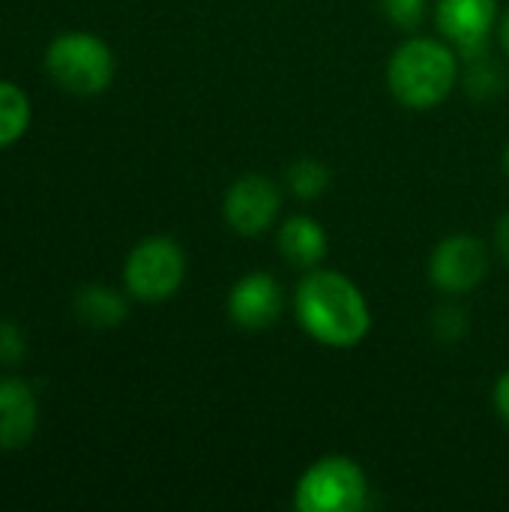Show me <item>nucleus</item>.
I'll use <instances>...</instances> for the list:
<instances>
[{
  "instance_id": "7ed1b4c3",
  "label": "nucleus",
  "mask_w": 509,
  "mask_h": 512,
  "mask_svg": "<svg viewBox=\"0 0 509 512\" xmlns=\"http://www.w3.org/2000/svg\"><path fill=\"white\" fill-rule=\"evenodd\" d=\"M45 69L57 87L75 96H96L111 87L117 60L111 45L87 30L57 33L45 48Z\"/></svg>"
},
{
  "instance_id": "6e6552de",
  "label": "nucleus",
  "mask_w": 509,
  "mask_h": 512,
  "mask_svg": "<svg viewBox=\"0 0 509 512\" xmlns=\"http://www.w3.org/2000/svg\"><path fill=\"white\" fill-rule=\"evenodd\" d=\"M438 30L462 57H483L498 21V0H441L435 9Z\"/></svg>"
},
{
  "instance_id": "2eb2a0df",
  "label": "nucleus",
  "mask_w": 509,
  "mask_h": 512,
  "mask_svg": "<svg viewBox=\"0 0 509 512\" xmlns=\"http://www.w3.org/2000/svg\"><path fill=\"white\" fill-rule=\"evenodd\" d=\"M381 12L402 30H417L426 18V0H381Z\"/></svg>"
},
{
  "instance_id": "f8f14e48",
  "label": "nucleus",
  "mask_w": 509,
  "mask_h": 512,
  "mask_svg": "<svg viewBox=\"0 0 509 512\" xmlns=\"http://www.w3.org/2000/svg\"><path fill=\"white\" fill-rule=\"evenodd\" d=\"M72 312L90 330H114L129 318V303L108 285H84L72 300Z\"/></svg>"
},
{
  "instance_id": "aec40b11",
  "label": "nucleus",
  "mask_w": 509,
  "mask_h": 512,
  "mask_svg": "<svg viewBox=\"0 0 509 512\" xmlns=\"http://www.w3.org/2000/svg\"><path fill=\"white\" fill-rule=\"evenodd\" d=\"M504 171H507V177H509V144H507V150H504Z\"/></svg>"
},
{
  "instance_id": "20e7f679",
  "label": "nucleus",
  "mask_w": 509,
  "mask_h": 512,
  "mask_svg": "<svg viewBox=\"0 0 509 512\" xmlns=\"http://www.w3.org/2000/svg\"><path fill=\"white\" fill-rule=\"evenodd\" d=\"M366 471L348 456H324L297 480L294 507L300 512H357L366 507Z\"/></svg>"
},
{
  "instance_id": "1a4fd4ad",
  "label": "nucleus",
  "mask_w": 509,
  "mask_h": 512,
  "mask_svg": "<svg viewBox=\"0 0 509 512\" xmlns=\"http://www.w3.org/2000/svg\"><path fill=\"white\" fill-rule=\"evenodd\" d=\"M285 312V291L276 276L255 270L243 276L228 294V318L240 330H267Z\"/></svg>"
},
{
  "instance_id": "9b49d317",
  "label": "nucleus",
  "mask_w": 509,
  "mask_h": 512,
  "mask_svg": "<svg viewBox=\"0 0 509 512\" xmlns=\"http://www.w3.org/2000/svg\"><path fill=\"white\" fill-rule=\"evenodd\" d=\"M279 252L300 270H315L327 255V231L312 216H291L279 228Z\"/></svg>"
},
{
  "instance_id": "ddd939ff",
  "label": "nucleus",
  "mask_w": 509,
  "mask_h": 512,
  "mask_svg": "<svg viewBox=\"0 0 509 512\" xmlns=\"http://www.w3.org/2000/svg\"><path fill=\"white\" fill-rule=\"evenodd\" d=\"M30 120H33V108L27 93L18 84L0 78V150L21 141L30 129Z\"/></svg>"
},
{
  "instance_id": "f03ea898",
  "label": "nucleus",
  "mask_w": 509,
  "mask_h": 512,
  "mask_svg": "<svg viewBox=\"0 0 509 512\" xmlns=\"http://www.w3.org/2000/svg\"><path fill=\"white\" fill-rule=\"evenodd\" d=\"M456 81H459L456 48L441 39L411 36L393 51L387 63L390 93L411 111L438 108L453 93Z\"/></svg>"
},
{
  "instance_id": "423d86ee",
  "label": "nucleus",
  "mask_w": 509,
  "mask_h": 512,
  "mask_svg": "<svg viewBox=\"0 0 509 512\" xmlns=\"http://www.w3.org/2000/svg\"><path fill=\"white\" fill-rule=\"evenodd\" d=\"M282 210V192L279 186L264 174H243L231 183L225 192V222L240 237H258L270 231Z\"/></svg>"
},
{
  "instance_id": "dca6fc26",
  "label": "nucleus",
  "mask_w": 509,
  "mask_h": 512,
  "mask_svg": "<svg viewBox=\"0 0 509 512\" xmlns=\"http://www.w3.org/2000/svg\"><path fill=\"white\" fill-rule=\"evenodd\" d=\"M27 357V339L18 324L0 318V366H18Z\"/></svg>"
},
{
  "instance_id": "0eeeda50",
  "label": "nucleus",
  "mask_w": 509,
  "mask_h": 512,
  "mask_svg": "<svg viewBox=\"0 0 509 512\" xmlns=\"http://www.w3.org/2000/svg\"><path fill=\"white\" fill-rule=\"evenodd\" d=\"M489 273V252L471 234H453L441 240L429 258V279L444 294H468Z\"/></svg>"
},
{
  "instance_id": "39448f33",
  "label": "nucleus",
  "mask_w": 509,
  "mask_h": 512,
  "mask_svg": "<svg viewBox=\"0 0 509 512\" xmlns=\"http://www.w3.org/2000/svg\"><path fill=\"white\" fill-rule=\"evenodd\" d=\"M186 279V255L171 237H147L126 255L123 282L126 294L138 303L171 300Z\"/></svg>"
},
{
  "instance_id": "4468645a",
  "label": "nucleus",
  "mask_w": 509,
  "mask_h": 512,
  "mask_svg": "<svg viewBox=\"0 0 509 512\" xmlns=\"http://www.w3.org/2000/svg\"><path fill=\"white\" fill-rule=\"evenodd\" d=\"M285 183L291 189L294 198L300 201H315L327 192L330 186V171L324 162L318 159H297L288 171H285Z\"/></svg>"
},
{
  "instance_id": "f3484780",
  "label": "nucleus",
  "mask_w": 509,
  "mask_h": 512,
  "mask_svg": "<svg viewBox=\"0 0 509 512\" xmlns=\"http://www.w3.org/2000/svg\"><path fill=\"white\" fill-rule=\"evenodd\" d=\"M495 408H498L501 420L509 426V369L498 378V384H495Z\"/></svg>"
},
{
  "instance_id": "6ab92c4d",
  "label": "nucleus",
  "mask_w": 509,
  "mask_h": 512,
  "mask_svg": "<svg viewBox=\"0 0 509 512\" xmlns=\"http://www.w3.org/2000/svg\"><path fill=\"white\" fill-rule=\"evenodd\" d=\"M501 42H504V48H507L509 54V9L507 15H504V21H501Z\"/></svg>"
},
{
  "instance_id": "9d476101",
  "label": "nucleus",
  "mask_w": 509,
  "mask_h": 512,
  "mask_svg": "<svg viewBox=\"0 0 509 512\" xmlns=\"http://www.w3.org/2000/svg\"><path fill=\"white\" fill-rule=\"evenodd\" d=\"M39 429V399L30 381L18 375L0 378V450H24Z\"/></svg>"
},
{
  "instance_id": "f257e3e1",
  "label": "nucleus",
  "mask_w": 509,
  "mask_h": 512,
  "mask_svg": "<svg viewBox=\"0 0 509 512\" xmlns=\"http://www.w3.org/2000/svg\"><path fill=\"white\" fill-rule=\"evenodd\" d=\"M300 327L327 348H357L372 330V309L363 291L336 270H306L294 294Z\"/></svg>"
},
{
  "instance_id": "a211bd4d",
  "label": "nucleus",
  "mask_w": 509,
  "mask_h": 512,
  "mask_svg": "<svg viewBox=\"0 0 509 512\" xmlns=\"http://www.w3.org/2000/svg\"><path fill=\"white\" fill-rule=\"evenodd\" d=\"M495 246L504 258V264L509 267V213L498 219V228H495Z\"/></svg>"
}]
</instances>
